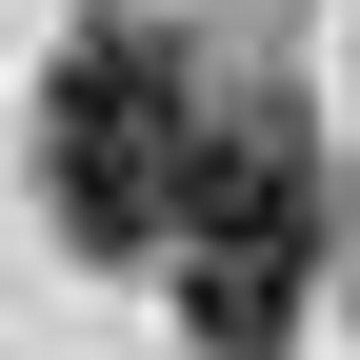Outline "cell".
<instances>
[{
  "label": "cell",
  "mask_w": 360,
  "mask_h": 360,
  "mask_svg": "<svg viewBox=\"0 0 360 360\" xmlns=\"http://www.w3.org/2000/svg\"><path fill=\"white\" fill-rule=\"evenodd\" d=\"M160 260H180V340L200 360H281L300 281H321V141L300 120H200L180 200H160Z\"/></svg>",
  "instance_id": "cell-1"
},
{
  "label": "cell",
  "mask_w": 360,
  "mask_h": 360,
  "mask_svg": "<svg viewBox=\"0 0 360 360\" xmlns=\"http://www.w3.org/2000/svg\"><path fill=\"white\" fill-rule=\"evenodd\" d=\"M180 141H200L180 60H141V40H80V60L40 80V200H60V240H80V260H160Z\"/></svg>",
  "instance_id": "cell-2"
}]
</instances>
